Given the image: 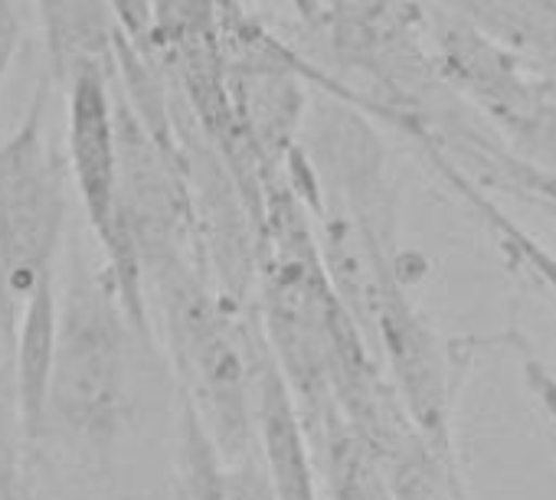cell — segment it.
<instances>
[{"label": "cell", "instance_id": "1", "mask_svg": "<svg viewBox=\"0 0 556 500\" xmlns=\"http://www.w3.org/2000/svg\"><path fill=\"white\" fill-rule=\"evenodd\" d=\"M131 311L109 272L73 262L56 315V354L47 396V432L79 445H109L131 412Z\"/></svg>", "mask_w": 556, "mask_h": 500}, {"label": "cell", "instance_id": "2", "mask_svg": "<svg viewBox=\"0 0 556 500\" xmlns=\"http://www.w3.org/2000/svg\"><path fill=\"white\" fill-rule=\"evenodd\" d=\"M43 102L21 128L0 141V318L11 331L27 298L56 279V256L66 229V157L50 148L43 131Z\"/></svg>", "mask_w": 556, "mask_h": 500}, {"label": "cell", "instance_id": "3", "mask_svg": "<svg viewBox=\"0 0 556 500\" xmlns=\"http://www.w3.org/2000/svg\"><path fill=\"white\" fill-rule=\"evenodd\" d=\"M167 331L180 370V402L229 461L255 458V350L213 302L177 282L167 292Z\"/></svg>", "mask_w": 556, "mask_h": 500}, {"label": "cell", "instance_id": "4", "mask_svg": "<svg viewBox=\"0 0 556 500\" xmlns=\"http://www.w3.org/2000/svg\"><path fill=\"white\" fill-rule=\"evenodd\" d=\"M66 170L76 180L89 229L109 256V272L131 318L141 321L138 259L122 222V144L105 69L99 63H86L66 76Z\"/></svg>", "mask_w": 556, "mask_h": 500}, {"label": "cell", "instance_id": "5", "mask_svg": "<svg viewBox=\"0 0 556 500\" xmlns=\"http://www.w3.org/2000/svg\"><path fill=\"white\" fill-rule=\"evenodd\" d=\"M255 458L275 500H318L308 422L275 357L255 350Z\"/></svg>", "mask_w": 556, "mask_h": 500}, {"label": "cell", "instance_id": "6", "mask_svg": "<svg viewBox=\"0 0 556 500\" xmlns=\"http://www.w3.org/2000/svg\"><path fill=\"white\" fill-rule=\"evenodd\" d=\"M56 315H60V292H56V279H50L27 298L11 341L14 406H17L21 435L30 445L47 435V396H50L53 354H56Z\"/></svg>", "mask_w": 556, "mask_h": 500}, {"label": "cell", "instance_id": "7", "mask_svg": "<svg viewBox=\"0 0 556 500\" xmlns=\"http://www.w3.org/2000/svg\"><path fill=\"white\" fill-rule=\"evenodd\" d=\"M177 500H275L258 458H223L187 402H180Z\"/></svg>", "mask_w": 556, "mask_h": 500}, {"label": "cell", "instance_id": "8", "mask_svg": "<svg viewBox=\"0 0 556 500\" xmlns=\"http://www.w3.org/2000/svg\"><path fill=\"white\" fill-rule=\"evenodd\" d=\"M37 11L63 79L86 63L102 66V53L109 47L105 0H37Z\"/></svg>", "mask_w": 556, "mask_h": 500}, {"label": "cell", "instance_id": "9", "mask_svg": "<svg viewBox=\"0 0 556 500\" xmlns=\"http://www.w3.org/2000/svg\"><path fill=\"white\" fill-rule=\"evenodd\" d=\"M458 190H462V196L478 209V216L484 219V226L497 235V242H501L504 253H507L520 269H527V272L549 292V298L556 302V256L549 253V248L540 245L527 229H520V226H517L504 209H497L481 190L468 187L465 180H458Z\"/></svg>", "mask_w": 556, "mask_h": 500}, {"label": "cell", "instance_id": "10", "mask_svg": "<svg viewBox=\"0 0 556 500\" xmlns=\"http://www.w3.org/2000/svg\"><path fill=\"white\" fill-rule=\"evenodd\" d=\"M27 480L24 467V435L14 406V380H11V331L0 318V493Z\"/></svg>", "mask_w": 556, "mask_h": 500}, {"label": "cell", "instance_id": "11", "mask_svg": "<svg viewBox=\"0 0 556 500\" xmlns=\"http://www.w3.org/2000/svg\"><path fill=\"white\" fill-rule=\"evenodd\" d=\"M520 370H523V383H527V389L549 428L553 448H556V373L527 344H520Z\"/></svg>", "mask_w": 556, "mask_h": 500}, {"label": "cell", "instance_id": "12", "mask_svg": "<svg viewBox=\"0 0 556 500\" xmlns=\"http://www.w3.org/2000/svg\"><path fill=\"white\" fill-rule=\"evenodd\" d=\"M11 47H14V11H11V0H0V76L8 73Z\"/></svg>", "mask_w": 556, "mask_h": 500}, {"label": "cell", "instance_id": "13", "mask_svg": "<svg viewBox=\"0 0 556 500\" xmlns=\"http://www.w3.org/2000/svg\"><path fill=\"white\" fill-rule=\"evenodd\" d=\"M0 500H40V493L34 490V480H27V484H21L17 490H11V493H4Z\"/></svg>", "mask_w": 556, "mask_h": 500}]
</instances>
